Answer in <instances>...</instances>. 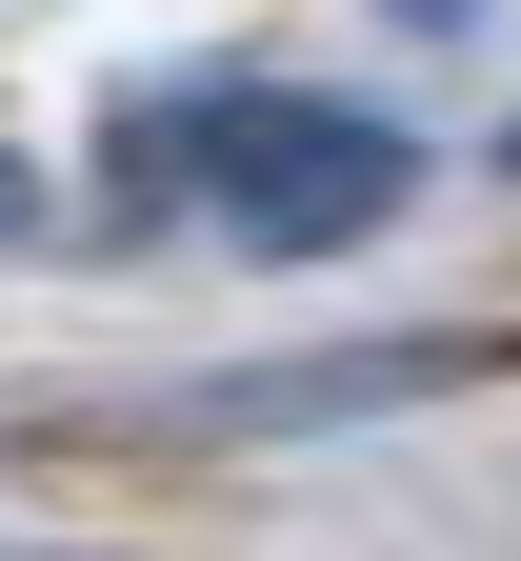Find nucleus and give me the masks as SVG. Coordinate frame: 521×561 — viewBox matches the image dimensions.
Returning a JSON list of instances; mask_svg holds the SVG:
<instances>
[{"mask_svg":"<svg viewBox=\"0 0 521 561\" xmlns=\"http://www.w3.org/2000/svg\"><path fill=\"white\" fill-rule=\"evenodd\" d=\"M421 201V140L341 81H220V140H201V221L241 261H361Z\"/></svg>","mask_w":521,"mask_h":561,"instance_id":"1","label":"nucleus"},{"mask_svg":"<svg viewBox=\"0 0 521 561\" xmlns=\"http://www.w3.org/2000/svg\"><path fill=\"white\" fill-rule=\"evenodd\" d=\"M521 362V321H401V341H302V362H220L161 421L181 442H341V421H401V401H462Z\"/></svg>","mask_w":521,"mask_h":561,"instance_id":"2","label":"nucleus"},{"mask_svg":"<svg viewBox=\"0 0 521 561\" xmlns=\"http://www.w3.org/2000/svg\"><path fill=\"white\" fill-rule=\"evenodd\" d=\"M382 21H421V41H462V21H482V0H382Z\"/></svg>","mask_w":521,"mask_h":561,"instance_id":"3","label":"nucleus"},{"mask_svg":"<svg viewBox=\"0 0 521 561\" xmlns=\"http://www.w3.org/2000/svg\"><path fill=\"white\" fill-rule=\"evenodd\" d=\"M501 161H521V140H501Z\"/></svg>","mask_w":521,"mask_h":561,"instance_id":"4","label":"nucleus"}]
</instances>
